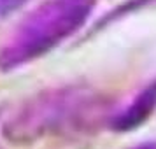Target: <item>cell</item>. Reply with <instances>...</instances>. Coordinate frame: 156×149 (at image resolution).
Wrapping results in <instances>:
<instances>
[{"instance_id":"1","label":"cell","mask_w":156,"mask_h":149,"mask_svg":"<svg viewBox=\"0 0 156 149\" xmlns=\"http://www.w3.org/2000/svg\"><path fill=\"white\" fill-rule=\"evenodd\" d=\"M111 100L90 86L51 88L25 100L4 126V139L14 146H30L51 137L93 133L111 119Z\"/></svg>"},{"instance_id":"2","label":"cell","mask_w":156,"mask_h":149,"mask_svg":"<svg viewBox=\"0 0 156 149\" xmlns=\"http://www.w3.org/2000/svg\"><path fill=\"white\" fill-rule=\"evenodd\" d=\"M97 0H44L0 46V72L18 70L58 48L84 27Z\"/></svg>"},{"instance_id":"3","label":"cell","mask_w":156,"mask_h":149,"mask_svg":"<svg viewBox=\"0 0 156 149\" xmlns=\"http://www.w3.org/2000/svg\"><path fill=\"white\" fill-rule=\"evenodd\" d=\"M156 111V77L149 81L135 98L128 104L123 111H118L111 116L109 128L114 132H133L140 128Z\"/></svg>"},{"instance_id":"4","label":"cell","mask_w":156,"mask_h":149,"mask_svg":"<svg viewBox=\"0 0 156 149\" xmlns=\"http://www.w3.org/2000/svg\"><path fill=\"white\" fill-rule=\"evenodd\" d=\"M153 2H156V0H126L125 4L118 5V7L112 9V11H109V14L102 16V18H100V21L95 23V28H93L90 34H95V32H98V30L105 28V27H109L111 23L118 21V20H121V18H125V16H128L130 12L140 11V9H144L146 5L153 4Z\"/></svg>"},{"instance_id":"5","label":"cell","mask_w":156,"mask_h":149,"mask_svg":"<svg viewBox=\"0 0 156 149\" xmlns=\"http://www.w3.org/2000/svg\"><path fill=\"white\" fill-rule=\"evenodd\" d=\"M130 149H156V142H142V144H137Z\"/></svg>"}]
</instances>
